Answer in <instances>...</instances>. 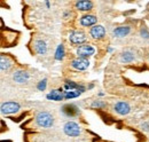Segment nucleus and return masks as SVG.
I'll use <instances>...</instances> for the list:
<instances>
[{
  "instance_id": "nucleus-8",
  "label": "nucleus",
  "mask_w": 149,
  "mask_h": 142,
  "mask_svg": "<svg viewBox=\"0 0 149 142\" xmlns=\"http://www.w3.org/2000/svg\"><path fill=\"white\" fill-rule=\"evenodd\" d=\"M61 111L64 116L67 117H76L79 115V109L78 106L72 104V103H68V104H64V106L61 108Z\"/></svg>"
},
{
  "instance_id": "nucleus-9",
  "label": "nucleus",
  "mask_w": 149,
  "mask_h": 142,
  "mask_svg": "<svg viewBox=\"0 0 149 142\" xmlns=\"http://www.w3.org/2000/svg\"><path fill=\"white\" fill-rule=\"evenodd\" d=\"M90 36L95 40H101L106 37V30L102 25H94L90 30Z\"/></svg>"
},
{
  "instance_id": "nucleus-7",
  "label": "nucleus",
  "mask_w": 149,
  "mask_h": 142,
  "mask_svg": "<svg viewBox=\"0 0 149 142\" xmlns=\"http://www.w3.org/2000/svg\"><path fill=\"white\" fill-rule=\"evenodd\" d=\"M113 111L120 116H126L129 115L131 111V106L127 102H124V101H119L117 102L115 106H113Z\"/></svg>"
},
{
  "instance_id": "nucleus-21",
  "label": "nucleus",
  "mask_w": 149,
  "mask_h": 142,
  "mask_svg": "<svg viewBox=\"0 0 149 142\" xmlns=\"http://www.w3.org/2000/svg\"><path fill=\"white\" fill-rule=\"evenodd\" d=\"M140 36L143 38V39H149V30L147 26H142L141 30H140Z\"/></svg>"
},
{
  "instance_id": "nucleus-17",
  "label": "nucleus",
  "mask_w": 149,
  "mask_h": 142,
  "mask_svg": "<svg viewBox=\"0 0 149 142\" xmlns=\"http://www.w3.org/2000/svg\"><path fill=\"white\" fill-rule=\"evenodd\" d=\"M134 58H135L134 53L130 52V51H125V52H123L122 55H120V62L122 63H126V64L132 63L134 61Z\"/></svg>"
},
{
  "instance_id": "nucleus-10",
  "label": "nucleus",
  "mask_w": 149,
  "mask_h": 142,
  "mask_svg": "<svg viewBox=\"0 0 149 142\" xmlns=\"http://www.w3.org/2000/svg\"><path fill=\"white\" fill-rule=\"evenodd\" d=\"M30 79V73L28 71L24 70H17L13 73V80L16 81L17 84H24L28 83Z\"/></svg>"
},
{
  "instance_id": "nucleus-16",
  "label": "nucleus",
  "mask_w": 149,
  "mask_h": 142,
  "mask_svg": "<svg viewBox=\"0 0 149 142\" xmlns=\"http://www.w3.org/2000/svg\"><path fill=\"white\" fill-rule=\"evenodd\" d=\"M64 88H65V90H78L80 93H84L86 90V88L83 85H78V84H76L74 81H71V80H67L65 81Z\"/></svg>"
},
{
  "instance_id": "nucleus-18",
  "label": "nucleus",
  "mask_w": 149,
  "mask_h": 142,
  "mask_svg": "<svg viewBox=\"0 0 149 142\" xmlns=\"http://www.w3.org/2000/svg\"><path fill=\"white\" fill-rule=\"evenodd\" d=\"M10 65H12V61L7 56L1 55V58H0V69H1V71L2 72L7 71L10 68Z\"/></svg>"
},
{
  "instance_id": "nucleus-23",
  "label": "nucleus",
  "mask_w": 149,
  "mask_h": 142,
  "mask_svg": "<svg viewBox=\"0 0 149 142\" xmlns=\"http://www.w3.org/2000/svg\"><path fill=\"white\" fill-rule=\"evenodd\" d=\"M104 106H106V103L101 102L100 100H96L92 103V108H104Z\"/></svg>"
},
{
  "instance_id": "nucleus-15",
  "label": "nucleus",
  "mask_w": 149,
  "mask_h": 142,
  "mask_svg": "<svg viewBox=\"0 0 149 142\" xmlns=\"http://www.w3.org/2000/svg\"><path fill=\"white\" fill-rule=\"evenodd\" d=\"M131 28L130 26H117L112 30V36L117 38H124L127 35H130Z\"/></svg>"
},
{
  "instance_id": "nucleus-14",
  "label": "nucleus",
  "mask_w": 149,
  "mask_h": 142,
  "mask_svg": "<svg viewBox=\"0 0 149 142\" xmlns=\"http://www.w3.org/2000/svg\"><path fill=\"white\" fill-rule=\"evenodd\" d=\"M64 90L62 88L58 89H53L51 90L48 94H47V100H53V101H62L64 99V95H63Z\"/></svg>"
},
{
  "instance_id": "nucleus-2",
  "label": "nucleus",
  "mask_w": 149,
  "mask_h": 142,
  "mask_svg": "<svg viewBox=\"0 0 149 142\" xmlns=\"http://www.w3.org/2000/svg\"><path fill=\"white\" fill-rule=\"evenodd\" d=\"M63 132L65 135L71 136V138H77L80 135L81 133V128L80 126L74 123V122H67L63 126Z\"/></svg>"
},
{
  "instance_id": "nucleus-12",
  "label": "nucleus",
  "mask_w": 149,
  "mask_h": 142,
  "mask_svg": "<svg viewBox=\"0 0 149 142\" xmlns=\"http://www.w3.org/2000/svg\"><path fill=\"white\" fill-rule=\"evenodd\" d=\"M33 49L39 55H46L47 51H48V47H47V44L44 40L38 39L33 42Z\"/></svg>"
},
{
  "instance_id": "nucleus-4",
  "label": "nucleus",
  "mask_w": 149,
  "mask_h": 142,
  "mask_svg": "<svg viewBox=\"0 0 149 142\" xmlns=\"http://www.w3.org/2000/svg\"><path fill=\"white\" fill-rule=\"evenodd\" d=\"M77 56L81 58H88L90 56H93L95 54V48L92 45H81L77 48Z\"/></svg>"
},
{
  "instance_id": "nucleus-11",
  "label": "nucleus",
  "mask_w": 149,
  "mask_h": 142,
  "mask_svg": "<svg viewBox=\"0 0 149 142\" xmlns=\"http://www.w3.org/2000/svg\"><path fill=\"white\" fill-rule=\"evenodd\" d=\"M97 22V18L95 17V15H92V14H87V15H83L80 19H79V23L81 26L84 28H88V26H93L96 24Z\"/></svg>"
},
{
  "instance_id": "nucleus-22",
  "label": "nucleus",
  "mask_w": 149,
  "mask_h": 142,
  "mask_svg": "<svg viewBox=\"0 0 149 142\" xmlns=\"http://www.w3.org/2000/svg\"><path fill=\"white\" fill-rule=\"evenodd\" d=\"M47 87V79H42V80H40L39 83H38L37 85V88L39 90H45Z\"/></svg>"
},
{
  "instance_id": "nucleus-5",
  "label": "nucleus",
  "mask_w": 149,
  "mask_h": 142,
  "mask_svg": "<svg viewBox=\"0 0 149 142\" xmlns=\"http://www.w3.org/2000/svg\"><path fill=\"white\" fill-rule=\"evenodd\" d=\"M69 40L74 45H80L86 41V35L83 31H71L69 35Z\"/></svg>"
},
{
  "instance_id": "nucleus-25",
  "label": "nucleus",
  "mask_w": 149,
  "mask_h": 142,
  "mask_svg": "<svg viewBox=\"0 0 149 142\" xmlns=\"http://www.w3.org/2000/svg\"><path fill=\"white\" fill-rule=\"evenodd\" d=\"M46 6H47V8H49V2L48 1H46Z\"/></svg>"
},
{
  "instance_id": "nucleus-1",
  "label": "nucleus",
  "mask_w": 149,
  "mask_h": 142,
  "mask_svg": "<svg viewBox=\"0 0 149 142\" xmlns=\"http://www.w3.org/2000/svg\"><path fill=\"white\" fill-rule=\"evenodd\" d=\"M36 124L42 128H49L54 124V117L47 111H40L36 116Z\"/></svg>"
},
{
  "instance_id": "nucleus-3",
  "label": "nucleus",
  "mask_w": 149,
  "mask_h": 142,
  "mask_svg": "<svg viewBox=\"0 0 149 142\" xmlns=\"http://www.w3.org/2000/svg\"><path fill=\"white\" fill-rule=\"evenodd\" d=\"M21 106H19L17 102H5L1 104V113L2 115H13V113H16L19 112Z\"/></svg>"
},
{
  "instance_id": "nucleus-24",
  "label": "nucleus",
  "mask_w": 149,
  "mask_h": 142,
  "mask_svg": "<svg viewBox=\"0 0 149 142\" xmlns=\"http://www.w3.org/2000/svg\"><path fill=\"white\" fill-rule=\"evenodd\" d=\"M141 128L145 129V131H149V124L148 123H143V124H141Z\"/></svg>"
},
{
  "instance_id": "nucleus-19",
  "label": "nucleus",
  "mask_w": 149,
  "mask_h": 142,
  "mask_svg": "<svg viewBox=\"0 0 149 142\" xmlns=\"http://www.w3.org/2000/svg\"><path fill=\"white\" fill-rule=\"evenodd\" d=\"M64 56H65L64 46H63V44H60V45L57 46V48H56L54 57H55V60H57V61H62V60L64 58Z\"/></svg>"
},
{
  "instance_id": "nucleus-13",
  "label": "nucleus",
  "mask_w": 149,
  "mask_h": 142,
  "mask_svg": "<svg viewBox=\"0 0 149 142\" xmlns=\"http://www.w3.org/2000/svg\"><path fill=\"white\" fill-rule=\"evenodd\" d=\"M74 6L80 12H88L93 8V2L90 0H79V1H76Z\"/></svg>"
},
{
  "instance_id": "nucleus-20",
  "label": "nucleus",
  "mask_w": 149,
  "mask_h": 142,
  "mask_svg": "<svg viewBox=\"0 0 149 142\" xmlns=\"http://www.w3.org/2000/svg\"><path fill=\"white\" fill-rule=\"evenodd\" d=\"M80 94H81V93H80V92H78V90H64V93H63L64 99H67V100L77 97V96H79Z\"/></svg>"
},
{
  "instance_id": "nucleus-6",
  "label": "nucleus",
  "mask_w": 149,
  "mask_h": 142,
  "mask_svg": "<svg viewBox=\"0 0 149 142\" xmlns=\"http://www.w3.org/2000/svg\"><path fill=\"white\" fill-rule=\"evenodd\" d=\"M71 67L74 70L84 71L90 67V61L87 58H81V57H77L71 61Z\"/></svg>"
}]
</instances>
